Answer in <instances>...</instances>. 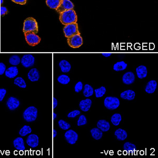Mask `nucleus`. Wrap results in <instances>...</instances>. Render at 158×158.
I'll list each match as a JSON object with an SVG mask.
<instances>
[{
    "label": "nucleus",
    "instance_id": "obj_1",
    "mask_svg": "<svg viewBox=\"0 0 158 158\" xmlns=\"http://www.w3.org/2000/svg\"><path fill=\"white\" fill-rule=\"evenodd\" d=\"M59 20L63 25L74 23L77 22V15L73 9L70 10L60 13Z\"/></svg>",
    "mask_w": 158,
    "mask_h": 158
},
{
    "label": "nucleus",
    "instance_id": "obj_2",
    "mask_svg": "<svg viewBox=\"0 0 158 158\" xmlns=\"http://www.w3.org/2000/svg\"><path fill=\"white\" fill-rule=\"evenodd\" d=\"M23 32L34 33L35 34L38 33L39 32V27L38 22L35 19L32 17H30L25 19L24 22Z\"/></svg>",
    "mask_w": 158,
    "mask_h": 158
},
{
    "label": "nucleus",
    "instance_id": "obj_3",
    "mask_svg": "<svg viewBox=\"0 0 158 158\" xmlns=\"http://www.w3.org/2000/svg\"><path fill=\"white\" fill-rule=\"evenodd\" d=\"M38 113V109L35 106H30L24 111V119L28 122H33L37 118Z\"/></svg>",
    "mask_w": 158,
    "mask_h": 158
},
{
    "label": "nucleus",
    "instance_id": "obj_4",
    "mask_svg": "<svg viewBox=\"0 0 158 158\" xmlns=\"http://www.w3.org/2000/svg\"><path fill=\"white\" fill-rule=\"evenodd\" d=\"M63 32L66 38H69L76 34H80L77 23H71L65 25Z\"/></svg>",
    "mask_w": 158,
    "mask_h": 158
},
{
    "label": "nucleus",
    "instance_id": "obj_5",
    "mask_svg": "<svg viewBox=\"0 0 158 158\" xmlns=\"http://www.w3.org/2000/svg\"><path fill=\"white\" fill-rule=\"evenodd\" d=\"M105 107L110 110H115L120 106V101L118 98L114 97H108L104 99Z\"/></svg>",
    "mask_w": 158,
    "mask_h": 158
},
{
    "label": "nucleus",
    "instance_id": "obj_6",
    "mask_svg": "<svg viewBox=\"0 0 158 158\" xmlns=\"http://www.w3.org/2000/svg\"><path fill=\"white\" fill-rule=\"evenodd\" d=\"M67 42L68 45L72 48H78L83 44L82 38L80 34H76L68 38Z\"/></svg>",
    "mask_w": 158,
    "mask_h": 158
},
{
    "label": "nucleus",
    "instance_id": "obj_7",
    "mask_svg": "<svg viewBox=\"0 0 158 158\" xmlns=\"http://www.w3.org/2000/svg\"><path fill=\"white\" fill-rule=\"evenodd\" d=\"M25 40L29 45L35 47L41 42V38L34 33L27 32L24 33Z\"/></svg>",
    "mask_w": 158,
    "mask_h": 158
},
{
    "label": "nucleus",
    "instance_id": "obj_8",
    "mask_svg": "<svg viewBox=\"0 0 158 158\" xmlns=\"http://www.w3.org/2000/svg\"><path fill=\"white\" fill-rule=\"evenodd\" d=\"M74 9V4L70 0H62L61 4L56 10L58 13H61L64 11Z\"/></svg>",
    "mask_w": 158,
    "mask_h": 158
},
{
    "label": "nucleus",
    "instance_id": "obj_9",
    "mask_svg": "<svg viewBox=\"0 0 158 158\" xmlns=\"http://www.w3.org/2000/svg\"><path fill=\"white\" fill-rule=\"evenodd\" d=\"M21 64L25 68H29L32 67L35 63V58L31 54H26L22 58Z\"/></svg>",
    "mask_w": 158,
    "mask_h": 158
},
{
    "label": "nucleus",
    "instance_id": "obj_10",
    "mask_svg": "<svg viewBox=\"0 0 158 158\" xmlns=\"http://www.w3.org/2000/svg\"><path fill=\"white\" fill-rule=\"evenodd\" d=\"M65 140L70 144H74L78 140V135L75 131L70 130L67 131L64 134Z\"/></svg>",
    "mask_w": 158,
    "mask_h": 158
},
{
    "label": "nucleus",
    "instance_id": "obj_11",
    "mask_svg": "<svg viewBox=\"0 0 158 158\" xmlns=\"http://www.w3.org/2000/svg\"><path fill=\"white\" fill-rule=\"evenodd\" d=\"M27 143L33 148L37 147L39 144V138L38 135L34 134L29 135L27 139Z\"/></svg>",
    "mask_w": 158,
    "mask_h": 158
},
{
    "label": "nucleus",
    "instance_id": "obj_12",
    "mask_svg": "<svg viewBox=\"0 0 158 158\" xmlns=\"http://www.w3.org/2000/svg\"><path fill=\"white\" fill-rule=\"evenodd\" d=\"M20 101L18 99L14 97H11L7 99L6 106L11 111H13L18 108L20 106Z\"/></svg>",
    "mask_w": 158,
    "mask_h": 158
},
{
    "label": "nucleus",
    "instance_id": "obj_13",
    "mask_svg": "<svg viewBox=\"0 0 158 158\" xmlns=\"http://www.w3.org/2000/svg\"><path fill=\"white\" fill-rule=\"evenodd\" d=\"M135 74L132 72H128L124 74L122 77V81L125 85H130L132 84L135 81Z\"/></svg>",
    "mask_w": 158,
    "mask_h": 158
},
{
    "label": "nucleus",
    "instance_id": "obj_14",
    "mask_svg": "<svg viewBox=\"0 0 158 158\" xmlns=\"http://www.w3.org/2000/svg\"><path fill=\"white\" fill-rule=\"evenodd\" d=\"M28 79L32 82H36L39 80L40 73L39 70L36 68H33L30 70L27 74Z\"/></svg>",
    "mask_w": 158,
    "mask_h": 158
},
{
    "label": "nucleus",
    "instance_id": "obj_15",
    "mask_svg": "<svg viewBox=\"0 0 158 158\" xmlns=\"http://www.w3.org/2000/svg\"><path fill=\"white\" fill-rule=\"evenodd\" d=\"M19 70L18 68L16 66H13V67H10L9 68L6 69L5 71V74L6 77L13 79L16 77V76L18 75Z\"/></svg>",
    "mask_w": 158,
    "mask_h": 158
},
{
    "label": "nucleus",
    "instance_id": "obj_16",
    "mask_svg": "<svg viewBox=\"0 0 158 158\" xmlns=\"http://www.w3.org/2000/svg\"><path fill=\"white\" fill-rule=\"evenodd\" d=\"M13 146L15 147V148L19 151H24L25 150L24 141L23 139L21 137H18L15 139L13 142Z\"/></svg>",
    "mask_w": 158,
    "mask_h": 158
},
{
    "label": "nucleus",
    "instance_id": "obj_17",
    "mask_svg": "<svg viewBox=\"0 0 158 158\" xmlns=\"http://www.w3.org/2000/svg\"><path fill=\"white\" fill-rule=\"evenodd\" d=\"M92 105V101L90 99H86L81 101L79 103V107L80 109L84 112L88 111Z\"/></svg>",
    "mask_w": 158,
    "mask_h": 158
},
{
    "label": "nucleus",
    "instance_id": "obj_18",
    "mask_svg": "<svg viewBox=\"0 0 158 158\" xmlns=\"http://www.w3.org/2000/svg\"><path fill=\"white\" fill-rule=\"evenodd\" d=\"M135 97V93L133 90H128L123 92L120 94V97L122 99L128 100H133Z\"/></svg>",
    "mask_w": 158,
    "mask_h": 158
},
{
    "label": "nucleus",
    "instance_id": "obj_19",
    "mask_svg": "<svg viewBox=\"0 0 158 158\" xmlns=\"http://www.w3.org/2000/svg\"><path fill=\"white\" fill-rule=\"evenodd\" d=\"M157 82L155 80H151L148 82L146 86L145 91L149 94H153L156 90Z\"/></svg>",
    "mask_w": 158,
    "mask_h": 158
},
{
    "label": "nucleus",
    "instance_id": "obj_20",
    "mask_svg": "<svg viewBox=\"0 0 158 158\" xmlns=\"http://www.w3.org/2000/svg\"><path fill=\"white\" fill-rule=\"evenodd\" d=\"M137 76L139 79H143L147 77L148 70L147 67L144 65H140L136 69Z\"/></svg>",
    "mask_w": 158,
    "mask_h": 158
},
{
    "label": "nucleus",
    "instance_id": "obj_21",
    "mask_svg": "<svg viewBox=\"0 0 158 158\" xmlns=\"http://www.w3.org/2000/svg\"><path fill=\"white\" fill-rule=\"evenodd\" d=\"M97 128H99L102 132H107L110 128L109 122L105 120H100L97 123Z\"/></svg>",
    "mask_w": 158,
    "mask_h": 158
},
{
    "label": "nucleus",
    "instance_id": "obj_22",
    "mask_svg": "<svg viewBox=\"0 0 158 158\" xmlns=\"http://www.w3.org/2000/svg\"><path fill=\"white\" fill-rule=\"evenodd\" d=\"M59 67L61 69V71L63 73H68L71 69V65L68 61L67 60H61L59 63Z\"/></svg>",
    "mask_w": 158,
    "mask_h": 158
},
{
    "label": "nucleus",
    "instance_id": "obj_23",
    "mask_svg": "<svg viewBox=\"0 0 158 158\" xmlns=\"http://www.w3.org/2000/svg\"><path fill=\"white\" fill-rule=\"evenodd\" d=\"M114 135L115 137H117V139L119 141H123L126 140L128 137V134L127 133L126 131L120 128L117 129L115 131Z\"/></svg>",
    "mask_w": 158,
    "mask_h": 158
},
{
    "label": "nucleus",
    "instance_id": "obj_24",
    "mask_svg": "<svg viewBox=\"0 0 158 158\" xmlns=\"http://www.w3.org/2000/svg\"><path fill=\"white\" fill-rule=\"evenodd\" d=\"M128 67V64L124 62V61H120L118 62L115 63L113 65V70L118 72V71H121L126 69V68Z\"/></svg>",
    "mask_w": 158,
    "mask_h": 158
},
{
    "label": "nucleus",
    "instance_id": "obj_25",
    "mask_svg": "<svg viewBox=\"0 0 158 158\" xmlns=\"http://www.w3.org/2000/svg\"><path fill=\"white\" fill-rule=\"evenodd\" d=\"M91 133L92 137H93L95 140H99L102 138L103 136L102 131L98 128H93L91 130Z\"/></svg>",
    "mask_w": 158,
    "mask_h": 158
},
{
    "label": "nucleus",
    "instance_id": "obj_26",
    "mask_svg": "<svg viewBox=\"0 0 158 158\" xmlns=\"http://www.w3.org/2000/svg\"><path fill=\"white\" fill-rule=\"evenodd\" d=\"M62 0H46V4L50 8L56 10L61 4Z\"/></svg>",
    "mask_w": 158,
    "mask_h": 158
},
{
    "label": "nucleus",
    "instance_id": "obj_27",
    "mask_svg": "<svg viewBox=\"0 0 158 158\" xmlns=\"http://www.w3.org/2000/svg\"><path fill=\"white\" fill-rule=\"evenodd\" d=\"M83 93V95H85V97H90L94 94V88L90 85L86 84L85 85Z\"/></svg>",
    "mask_w": 158,
    "mask_h": 158
},
{
    "label": "nucleus",
    "instance_id": "obj_28",
    "mask_svg": "<svg viewBox=\"0 0 158 158\" xmlns=\"http://www.w3.org/2000/svg\"><path fill=\"white\" fill-rule=\"evenodd\" d=\"M123 149L124 151L130 152H134L136 151L137 147L134 144L132 143L131 142H127L123 145Z\"/></svg>",
    "mask_w": 158,
    "mask_h": 158
},
{
    "label": "nucleus",
    "instance_id": "obj_29",
    "mask_svg": "<svg viewBox=\"0 0 158 158\" xmlns=\"http://www.w3.org/2000/svg\"><path fill=\"white\" fill-rule=\"evenodd\" d=\"M121 120H122L121 115L120 114H118V113L114 114L112 116L111 118V121L112 123L115 126H118Z\"/></svg>",
    "mask_w": 158,
    "mask_h": 158
},
{
    "label": "nucleus",
    "instance_id": "obj_30",
    "mask_svg": "<svg viewBox=\"0 0 158 158\" xmlns=\"http://www.w3.org/2000/svg\"><path fill=\"white\" fill-rule=\"evenodd\" d=\"M32 132V129L29 126H24L20 129L19 135L21 137H25L27 135H29Z\"/></svg>",
    "mask_w": 158,
    "mask_h": 158
},
{
    "label": "nucleus",
    "instance_id": "obj_31",
    "mask_svg": "<svg viewBox=\"0 0 158 158\" xmlns=\"http://www.w3.org/2000/svg\"><path fill=\"white\" fill-rule=\"evenodd\" d=\"M14 83L17 86H19L21 88H26L27 84L24 79L21 77H17L14 81Z\"/></svg>",
    "mask_w": 158,
    "mask_h": 158
},
{
    "label": "nucleus",
    "instance_id": "obj_32",
    "mask_svg": "<svg viewBox=\"0 0 158 158\" xmlns=\"http://www.w3.org/2000/svg\"><path fill=\"white\" fill-rule=\"evenodd\" d=\"M21 62V59L18 55H13L9 59V63L13 66H16Z\"/></svg>",
    "mask_w": 158,
    "mask_h": 158
},
{
    "label": "nucleus",
    "instance_id": "obj_33",
    "mask_svg": "<svg viewBox=\"0 0 158 158\" xmlns=\"http://www.w3.org/2000/svg\"><path fill=\"white\" fill-rule=\"evenodd\" d=\"M57 80L60 83H61V85H68L69 83L70 82V78L67 75L62 74L59 76Z\"/></svg>",
    "mask_w": 158,
    "mask_h": 158
},
{
    "label": "nucleus",
    "instance_id": "obj_34",
    "mask_svg": "<svg viewBox=\"0 0 158 158\" xmlns=\"http://www.w3.org/2000/svg\"><path fill=\"white\" fill-rule=\"evenodd\" d=\"M95 92V97L97 98L102 97L106 93V89L104 86H102L100 88L96 89L94 90Z\"/></svg>",
    "mask_w": 158,
    "mask_h": 158
},
{
    "label": "nucleus",
    "instance_id": "obj_35",
    "mask_svg": "<svg viewBox=\"0 0 158 158\" xmlns=\"http://www.w3.org/2000/svg\"><path fill=\"white\" fill-rule=\"evenodd\" d=\"M58 124H59L60 128L63 130H68L71 127V125L69 123L63 120H60L59 121Z\"/></svg>",
    "mask_w": 158,
    "mask_h": 158
},
{
    "label": "nucleus",
    "instance_id": "obj_36",
    "mask_svg": "<svg viewBox=\"0 0 158 158\" xmlns=\"http://www.w3.org/2000/svg\"><path fill=\"white\" fill-rule=\"evenodd\" d=\"M87 123V119L85 115H80L77 120V126H82Z\"/></svg>",
    "mask_w": 158,
    "mask_h": 158
},
{
    "label": "nucleus",
    "instance_id": "obj_37",
    "mask_svg": "<svg viewBox=\"0 0 158 158\" xmlns=\"http://www.w3.org/2000/svg\"><path fill=\"white\" fill-rule=\"evenodd\" d=\"M80 114H81V112L79 110H74L73 111L69 113L68 114V117L69 118H75V117L79 115Z\"/></svg>",
    "mask_w": 158,
    "mask_h": 158
},
{
    "label": "nucleus",
    "instance_id": "obj_38",
    "mask_svg": "<svg viewBox=\"0 0 158 158\" xmlns=\"http://www.w3.org/2000/svg\"><path fill=\"white\" fill-rule=\"evenodd\" d=\"M83 83L81 81H79L76 84L74 87V90L77 93H79L83 89Z\"/></svg>",
    "mask_w": 158,
    "mask_h": 158
},
{
    "label": "nucleus",
    "instance_id": "obj_39",
    "mask_svg": "<svg viewBox=\"0 0 158 158\" xmlns=\"http://www.w3.org/2000/svg\"><path fill=\"white\" fill-rule=\"evenodd\" d=\"M6 94V90L5 89H0V102L2 101Z\"/></svg>",
    "mask_w": 158,
    "mask_h": 158
},
{
    "label": "nucleus",
    "instance_id": "obj_40",
    "mask_svg": "<svg viewBox=\"0 0 158 158\" xmlns=\"http://www.w3.org/2000/svg\"><path fill=\"white\" fill-rule=\"evenodd\" d=\"M0 11H1V15L2 16L6 15L8 13L7 8L5 6H1L0 7Z\"/></svg>",
    "mask_w": 158,
    "mask_h": 158
},
{
    "label": "nucleus",
    "instance_id": "obj_41",
    "mask_svg": "<svg viewBox=\"0 0 158 158\" xmlns=\"http://www.w3.org/2000/svg\"><path fill=\"white\" fill-rule=\"evenodd\" d=\"M6 70V65L4 63L0 62V76L3 75Z\"/></svg>",
    "mask_w": 158,
    "mask_h": 158
},
{
    "label": "nucleus",
    "instance_id": "obj_42",
    "mask_svg": "<svg viewBox=\"0 0 158 158\" xmlns=\"http://www.w3.org/2000/svg\"><path fill=\"white\" fill-rule=\"evenodd\" d=\"M15 3L18 4L20 5H25L27 2V0H11Z\"/></svg>",
    "mask_w": 158,
    "mask_h": 158
},
{
    "label": "nucleus",
    "instance_id": "obj_43",
    "mask_svg": "<svg viewBox=\"0 0 158 158\" xmlns=\"http://www.w3.org/2000/svg\"><path fill=\"white\" fill-rule=\"evenodd\" d=\"M53 108L54 109L58 106V100L54 97L53 98Z\"/></svg>",
    "mask_w": 158,
    "mask_h": 158
},
{
    "label": "nucleus",
    "instance_id": "obj_44",
    "mask_svg": "<svg viewBox=\"0 0 158 158\" xmlns=\"http://www.w3.org/2000/svg\"><path fill=\"white\" fill-rule=\"evenodd\" d=\"M102 55L105 56V57H109V56H111V53H102Z\"/></svg>",
    "mask_w": 158,
    "mask_h": 158
},
{
    "label": "nucleus",
    "instance_id": "obj_45",
    "mask_svg": "<svg viewBox=\"0 0 158 158\" xmlns=\"http://www.w3.org/2000/svg\"><path fill=\"white\" fill-rule=\"evenodd\" d=\"M56 135H57V132L56 131V130L53 129V138H56Z\"/></svg>",
    "mask_w": 158,
    "mask_h": 158
},
{
    "label": "nucleus",
    "instance_id": "obj_46",
    "mask_svg": "<svg viewBox=\"0 0 158 158\" xmlns=\"http://www.w3.org/2000/svg\"><path fill=\"white\" fill-rule=\"evenodd\" d=\"M56 117H57V115H56V113H53V120H55L56 118Z\"/></svg>",
    "mask_w": 158,
    "mask_h": 158
},
{
    "label": "nucleus",
    "instance_id": "obj_47",
    "mask_svg": "<svg viewBox=\"0 0 158 158\" xmlns=\"http://www.w3.org/2000/svg\"><path fill=\"white\" fill-rule=\"evenodd\" d=\"M3 3V0H0V4L2 6Z\"/></svg>",
    "mask_w": 158,
    "mask_h": 158
}]
</instances>
